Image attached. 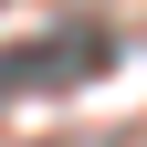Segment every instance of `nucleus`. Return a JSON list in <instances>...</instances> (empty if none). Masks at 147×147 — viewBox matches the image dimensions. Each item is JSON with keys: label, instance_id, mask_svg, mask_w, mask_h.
I'll return each instance as SVG.
<instances>
[{"label": "nucleus", "instance_id": "f257e3e1", "mask_svg": "<svg viewBox=\"0 0 147 147\" xmlns=\"http://www.w3.org/2000/svg\"><path fill=\"white\" fill-rule=\"evenodd\" d=\"M105 53H116V42H105L95 21L53 32V42H11V53H0V95H63V84H95Z\"/></svg>", "mask_w": 147, "mask_h": 147}]
</instances>
